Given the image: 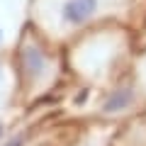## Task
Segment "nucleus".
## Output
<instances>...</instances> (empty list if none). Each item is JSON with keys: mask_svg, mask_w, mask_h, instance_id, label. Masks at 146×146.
<instances>
[{"mask_svg": "<svg viewBox=\"0 0 146 146\" xmlns=\"http://www.w3.org/2000/svg\"><path fill=\"white\" fill-rule=\"evenodd\" d=\"M0 39H3V32H0Z\"/></svg>", "mask_w": 146, "mask_h": 146, "instance_id": "obj_5", "label": "nucleus"}, {"mask_svg": "<svg viewBox=\"0 0 146 146\" xmlns=\"http://www.w3.org/2000/svg\"><path fill=\"white\" fill-rule=\"evenodd\" d=\"M10 146H20V141H12V144H10Z\"/></svg>", "mask_w": 146, "mask_h": 146, "instance_id": "obj_4", "label": "nucleus"}, {"mask_svg": "<svg viewBox=\"0 0 146 146\" xmlns=\"http://www.w3.org/2000/svg\"><path fill=\"white\" fill-rule=\"evenodd\" d=\"M22 63H25V68L32 73V76H36V73L42 71V54L36 51V49H25L22 51Z\"/></svg>", "mask_w": 146, "mask_h": 146, "instance_id": "obj_2", "label": "nucleus"}, {"mask_svg": "<svg viewBox=\"0 0 146 146\" xmlns=\"http://www.w3.org/2000/svg\"><path fill=\"white\" fill-rule=\"evenodd\" d=\"M95 7H98V0H68L63 5L61 15L71 25H80V22H85L95 12Z\"/></svg>", "mask_w": 146, "mask_h": 146, "instance_id": "obj_1", "label": "nucleus"}, {"mask_svg": "<svg viewBox=\"0 0 146 146\" xmlns=\"http://www.w3.org/2000/svg\"><path fill=\"white\" fill-rule=\"evenodd\" d=\"M129 102H131V93L129 90H117V93L107 100V110L110 112H112V110H122V107H127Z\"/></svg>", "mask_w": 146, "mask_h": 146, "instance_id": "obj_3", "label": "nucleus"}]
</instances>
